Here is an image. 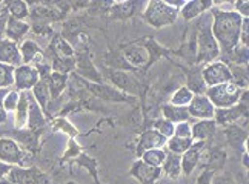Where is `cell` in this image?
<instances>
[{"label":"cell","instance_id":"ee69618b","mask_svg":"<svg viewBox=\"0 0 249 184\" xmlns=\"http://www.w3.org/2000/svg\"><path fill=\"white\" fill-rule=\"evenodd\" d=\"M213 184H237V181L234 177L228 175V173L215 172L214 177H213Z\"/></svg>","mask_w":249,"mask_h":184},{"label":"cell","instance_id":"4316f807","mask_svg":"<svg viewBox=\"0 0 249 184\" xmlns=\"http://www.w3.org/2000/svg\"><path fill=\"white\" fill-rule=\"evenodd\" d=\"M31 95H33V99L37 101V104L40 106L43 114L48 115V106H50V103H51V94H50V89H48L46 79L39 80V83L33 88Z\"/></svg>","mask_w":249,"mask_h":184},{"label":"cell","instance_id":"ffe728a7","mask_svg":"<svg viewBox=\"0 0 249 184\" xmlns=\"http://www.w3.org/2000/svg\"><path fill=\"white\" fill-rule=\"evenodd\" d=\"M217 123L214 120H197L194 124H191V137L193 141L208 143L217 132Z\"/></svg>","mask_w":249,"mask_h":184},{"label":"cell","instance_id":"52a82bcc","mask_svg":"<svg viewBox=\"0 0 249 184\" xmlns=\"http://www.w3.org/2000/svg\"><path fill=\"white\" fill-rule=\"evenodd\" d=\"M143 42V40H142ZM140 40L131 42L128 45H123L120 48V52L124 57V60L129 63L132 69H139V67H146L151 63V57L148 52V48L145 43Z\"/></svg>","mask_w":249,"mask_h":184},{"label":"cell","instance_id":"7a4b0ae2","mask_svg":"<svg viewBox=\"0 0 249 184\" xmlns=\"http://www.w3.org/2000/svg\"><path fill=\"white\" fill-rule=\"evenodd\" d=\"M196 33H197V57L196 65L203 66L206 63L215 62L220 59V48L215 38L211 33V14H203L196 20Z\"/></svg>","mask_w":249,"mask_h":184},{"label":"cell","instance_id":"8992f818","mask_svg":"<svg viewBox=\"0 0 249 184\" xmlns=\"http://www.w3.org/2000/svg\"><path fill=\"white\" fill-rule=\"evenodd\" d=\"M202 79L208 89L213 88V86L231 82V71H229V66L226 63L215 60L202 66Z\"/></svg>","mask_w":249,"mask_h":184},{"label":"cell","instance_id":"5bb4252c","mask_svg":"<svg viewBox=\"0 0 249 184\" xmlns=\"http://www.w3.org/2000/svg\"><path fill=\"white\" fill-rule=\"evenodd\" d=\"M85 84L88 86V89L97 95L99 99L105 100V101H111V103H116V101H134V97H129L126 94H123L120 91H117L116 88H109V86L103 84V83H88L85 82Z\"/></svg>","mask_w":249,"mask_h":184},{"label":"cell","instance_id":"277c9868","mask_svg":"<svg viewBox=\"0 0 249 184\" xmlns=\"http://www.w3.org/2000/svg\"><path fill=\"white\" fill-rule=\"evenodd\" d=\"M242 92H243L242 89H238L232 82H229V83L208 88L205 95L213 103L215 109H226V108H232V106L238 103Z\"/></svg>","mask_w":249,"mask_h":184},{"label":"cell","instance_id":"2e32d148","mask_svg":"<svg viewBox=\"0 0 249 184\" xmlns=\"http://www.w3.org/2000/svg\"><path fill=\"white\" fill-rule=\"evenodd\" d=\"M165 146H166V138L151 128V129H146V131L142 132L136 152H137V157L140 158L143 152H146L149 149H161Z\"/></svg>","mask_w":249,"mask_h":184},{"label":"cell","instance_id":"4dcf8cb0","mask_svg":"<svg viewBox=\"0 0 249 184\" xmlns=\"http://www.w3.org/2000/svg\"><path fill=\"white\" fill-rule=\"evenodd\" d=\"M50 52L53 57H75V51H74L72 45L60 35L54 37L51 40Z\"/></svg>","mask_w":249,"mask_h":184},{"label":"cell","instance_id":"e0dca14e","mask_svg":"<svg viewBox=\"0 0 249 184\" xmlns=\"http://www.w3.org/2000/svg\"><path fill=\"white\" fill-rule=\"evenodd\" d=\"M31 31V23L28 20H17V18L9 17L6 18V25H5V38L11 40L14 43H22L25 35Z\"/></svg>","mask_w":249,"mask_h":184},{"label":"cell","instance_id":"8fae6325","mask_svg":"<svg viewBox=\"0 0 249 184\" xmlns=\"http://www.w3.org/2000/svg\"><path fill=\"white\" fill-rule=\"evenodd\" d=\"M188 114L193 120H214L215 108L208 100L205 94L194 95L191 103L188 104Z\"/></svg>","mask_w":249,"mask_h":184},{"label":"cell","instance_id":"603a6c76","mask_svg":"<svg viewBox=\"0 0 249 184\" xmlns=\"http://www.w3.org/2000/svg\"><path fill=\"white\" fill-rule=\"evenodd\" d=\"M202 157H206V169L208 170H213V172H217L223 167V164L226 161V153L222 148H218V146H213V148H208V143H206V146L203 149V153H202Z\"/></svg>","mask_w":249,"mask_h":184},{"label":"cell","instance_id":"7402d4cb","mask_svg":"<svg viewBox=\"0 0 249 184\" xmlns=\"http://www.w3.org/2000/svg\"><path fill=\"white\" fill-rule=\"evenodd\" d=\"M28 111H30V92H20L17 108L13 112V126H14L16 131L26 129Z\"/></svg>","mask_w":249,"mask_h":184},{"label":"cell","instance_id":"e575fe53","mask_svg":"<svg viewBox=\"0 0 249 184\" xmlns=\"http://www.w3.org/2000/svg\"><path fill=\"white\" fill-rule=\"evenodd\" d=\"M165 158H166V149L161 148V149H149L146 152H143L139 160L149 164V166H152V167L161 169V164H163Z\"/></svg>","mask_w":249,"mask_h":184},{"label":"cell","instance_id":"60d3db41","mask_svg":"<svg viewBox=\"0 0 249 184\" xmlns=\"http://www.w3.org/2000/svg\"><path fill=\"white\" fill-rule=\"evenodd\" d=\"M174 126H176V124L169 123L168 120L160 118V120H156V121H154V124H152V129L157 131L160 135H163V137L168 140V138L172 137V134H174Z\"/></svg>","mask_w":249,"mask_h":184},{"label":"cell","instance_id":"484cf974","mask_svg":"<svg viewBox=\"0 0 249 184\" xmlns=\"http://www.w3.org/2000/svg\"><path fill=\"white\" fill-rule=\"evenodd\" d=\"M186 79H188V83L185 86L194 95L206 92V86H205L203 79H202V66L194 65L193 67H191V71H188Z\"/></svg>","mask_w":249,"mask_h":184},{"label":"cell","instance_id":"ab89813d","mask_svg":"<svg viewBox=\"0 0 249 184\" xmlns=\"http://www.w3.org/2000/svg\"><path fill=\"white\" fill-rule=\"evenodd\" d=\"M18 97H20V92H17L16 89H8L5 97H3V109L6 114H13L17 108L18 103Z\"/></svg>","mask_w":249,"mask_h":184},{"label":"cell","instance_id":"836d02e7","mask_svg":"<svg viewBox=\"0 0 249 184\" xmlns=\"http://www.w3.org/2000/svg\"><path fill=\"white\" fill-rule=\"evenodd\" d=\"M231 71V82L238 89L248 91V66L242 65H228Z\"/></svg>","mask_w":249,"mask_h":184},{"label":"cell","instance_id":"74e56055","mask_svg":"<svg viewBox=\"0 0 249 184\" xmlns=\"http://www.w3.org/2000/svg\"><path fill=\"white\" fill-rule=\"evenodd\" d=\"M193 143H194L193 138H178V137H174V135H172L171 138L166 140L165 149L172 152V153L181 155V153H185L191 146H193Z\"/></svg>","mask_w":249,"mask_h":184},{"label":"cell","instance_id":"30bf717a","mask_svg":"<svg viewBox=\"0 0 249 184\" xmlns=\"http://www.w3.org/2000/svg\"><path fill=\"white\" fill-rule=\"evenodd\" d=\"M111 83L116 86V89L126 94L129 97H134L140 92V83L139 80L134 77L132 72L129 71H116V69H109L108 72Z\"/></svg>","mask_w":249,"mask_h":184},{"label":"cell","instance_id":"8d00e7d4","mask_svg":"<svg viewBox=\"0 0 249 184\" xmlns=\"http://www.w3.org/2000/svg\"><path fill=\"white\" fill-rule=\"evenodd\" d=\"M193 97H194V94L191 92L186 86H178L169 97V104L180 106V108H188V104L191 103V100H193Z\"/></svg>","mask_w":249,"mask_h":184},{"label":"cell","instance_id":"f1b7e54d","mask_svg":"<svg viewBox=\"0 0 249 184\" xmlns=\"http://www.w3.org/2000/svg\"><path fill=\"white\" fill-rule=\"evenodd\" d=\"M46 83H48V89H50V94H51V100H55L62 95V92L66 88V84H68V75L51 71V74L48 75V79H46Z\"/></svg>","mask_w":249,"mask_h":184},{"label":"cell","instance_id":"c3c4849f","mask_svg":"<svg viewBox=\"0 0 249 184\" xmlns=\"http://www.w3.org/2000/svg\"><path fill=\"white\" fill-rule=\"evenodd\" d=\"M5 8V2H0V9H3Z\"/></svg>","mask_w":249,"mask_h":184},{"label":"cell","instance_id":"cb8c5ba5","mask_svg":"<svg viewBox=\"0 0 249 184\" xmlns=\"http://www.w3.org/2000/svg\"><path fill=\"white\" fill-rule=\"evenodd\" d=\"M46 115L43 114V111L40 109V106L37 104V101L33 99V95L30 92V111H28V123H26V129L36 132L42 129L45 123H46Z\"/></svg>","mask_w":249,"mask_h":184},{"label":"cell","instance_id":"9a60e30c","mask_svg":"<svg viewBox=\"0 0 249 184\" xmlns=\"http://www.w3.org/2000/svg\"><path fill=\"white\" fill-rule=\"evenodd\" d=\"M214 2H211V0H186L185 5L178 11V16L183 17V20L186 22H193L197 20L200 16L211 11Z\"/></svg>","mask_w":249,"mask_h":184},{"label":"cell","instance_id":"ba28073f","mask_svg":"<svg viewBox=\"0 0 249 184\" xmlns=\"http://www.w3.org/2000/svg\"><path fill=\"white\" fill-rule=\"evenodd\" d=\"M26 153L11 137H0V161L9 166H23Z\"/></svg>","mask_w":249,"mask_h":184},{"label":"cell","instance_id":"9c48e42d","mask_svg":"<svg viewBox=\"0 0 249 184\" xmlns=\"http://www.w3.org/2000/svg\"><path fill=\"white\" fill-rule=\"evenodd\" d=\"M40 74L37 67L31 65H20L14 67V82L13 86L17 92H31L34 86L39 83Z\"/></svg>","mask_w":249,"mask_h":184},{"label":"cell","instance_id":"bcb514c9","mask_svg":"<svg viewBox=\"0 0 249 184\" xmlns=\"http://www.w3.org/2000/svg\"><path fill=\"white\" fill-rule=\"evenodd\" d=\"M6 91L8 89H0V124L6 123V120H8V114L3 109V97H5Z\"/></svg>","mask_w":249,"mask_h":184},{"label":"cell","instance_id":"f546056e","mask_svg":"<svg viewBox=\"0 0 249 184\" xmlns=\"http://www.w3.org/2000/svg\"><path fill=\"white\" fill-rule=\"evenodd\" d=\"M5 9L9 17L17 18V20H26L30 17V5L23 0H6Z\"/></svg>","mask_w":249,"mask_h":184},{"label":"cell","instance_id":"7bdbcfd3","mask_svg":"<svg viewBox=\"0 0 249 184\" xmlns=\"http://www.w3.org/2000/svg\"><path fill=\"white\" fill-rule=\"evenodd\" d=\"M232 5H234L232 11H235L243 18H249V2L248 0H238V2H234Z\"/></svg>","mask_w":249,"mask_h":184},{"label":"cell","instance_id":"83f0119b","mask_svg":"<svg viewBox=\"0 0 249 184\" xmlns=\"http://www.w3.org/2000/svg\"><path fill=\"white\" fill-rule=\"evenodd\" d=\"M161 114H163V118L168 120L172 124H178V123H186L191 120L188 108H180V106H172L169 103L163 104L161 108Z\"/></svg>","mask_w":249,"mask_h":184},{"label":"cell","instance_id":"4fadbf2b","mask_svg":"<svg viewBox=\"0 0 249 184\" xmlns=\"http://www.w3.org/2000/svg\"><path fill=\"white\" fill-rule=\"evenodd\" d=\"M205 146H206V143L194 141L193 146H191L185 153H181V175H185V177L193 175L194 170L200 164V158H202Z\"/></svg>","mask_w":249,"mask_h":184},{"label":"cell","instance_id":"f6af8a7d","mask_svg":"<svg viewBox=\"0 0 249 184\" xmlns=\"http://www.w3.org/2000/svg\"><path fill=\"white\" fill-rule=\"evenodd\" d=\"M214 173H215V172L205 169V170L198 175V178L196 180V184H213V177H214Z\"/></svg>","mask_w":249,"mask_h":184},{"label":"cell","instance_id":"6da1fadb","mask_svg":"<svg viewBox=\"0 0 249 184\" xmlns=\"http://www.w3.org/2000/svg\"><path fill=\"white\" fill-rule=\"evenodd\" d=\"M211 33L220 48V62L231 63V55L235 48L240 45V33L243 17L232 9L211 8Z\"/></svg>","mask_w":249,"mask_h":184},{"label":"cell","instance_id":"ac0fdd59","mask_svg":"<svg viewBox=\"0 0 249 184\" xmlns=\"http://www.w3.org/2000/svg\"><path fill=\"white\" fill-rule=\"evenodd\" d=\"M18 51H20L22 65L37 66L42 62H45L43 50L39 46V43H36L34 40H23L18 45Z\"/></svg>","mask_w":249,"mask_h":184},{"label":"cell","instance_id":"1f68e13d","mask_svg":"<svg viewBox=\"0 0 249 184\" xmlns=\"http://www.w3.org/2000/svg\"><path fill=\"white\" fill-rule=\"evenodd\" d=\"M137 2H112L111 9V17L117 18V20H126L129 18L137 9Z\"/></svg>","mask_w":249,"mask_h":184},{"label":"cell","instance_id":"d6986e66","mask_svg":"<svg viewBox=\"0 0 249 184\" xmlns=\"http://www.w3.org/2000/svg\"><path fill=\"white\" fill-rule=\"evenodd\" d=\"M75 71L79 72V75L83 80H91L92 83H102L103 79L100 72L97 71V67L94 66L91 59L86 54H79L75 57Z\"/></svg>","mask_w":249,"mask_h":184},{"label":"cell","instance_id":"d4e9b609","mask_svg":"<svg viewBox=\"0 0 249 184\" xmlns=\"http://www.w3.org/2000/svg\"><path fill=\"white\" fill-rule=\"evenodd\" d=\"M161 175L171 180H177L181 177V155L166 151V158L161 164Z\"/></svg>","mask_w":249,"mask_h":184},{"label":"cell","instance_id":"d6a6232c","mask_svg":"<svg viewBox=\"0 0 249 184\" xmlns=\"http://www.w3.org/2000/svg\"><path fill=\"white\" fill-rule=\"evenodd\" d=\"M50 67L53 72L68 75L75 69V57H53Z\"/></svg>","mask_w":249,"mask_h":184},{"label":"cell","instance_id":"f35d334b","mask_svg":"<svg viewBox=\"0 0 249 184\" xmlns=\"http://www.w3.org/2000/svg\"><path fill=\"white\" fill-rule=\"evenodd\" d=\"M14 82V67L0 63V89H9Z\"/></svg>","mask_w":249,"mask_h":184},{"label":"cell","instance_id":"7dc6e473","mask_svg":"<svg viewBox=\"0 0 249 184\" xmlns=\"http://www.w3.org/2000/svg\"><path fill=\"white\" fill-rule=\"evenodd\" d=\"M11 167L13 166H9V164H5V163L0 161V183H2L6 178L8 172H9V169H11Z\"/></svg>","mask_w":249,"mask_h":184},{"label":"cell","instance_id":"681fc988","mask_svg":"<svg viewBox=\"0 0 249 184\" xmlns=\"http://www.w3.org/2000/svg\"><path fill=\"white\" fill-rule=\"evenodd\" d=\"M66 184H77V183H74V181H70V183H66Z\"/></svg>","mask_w":249,"mask_h":184},{"label":"cell","instance_id":"3957f363","mask_svg":"<svg viewBox=\"0 0 249 184\" xmlns=\"http://www.w3.org/2000/svg\"><path fill=\"white\" fill-rule=\"evenodd\" d=\"M143 18L149 26L161 30L177 22L178 11L168 5L166 0H149L143 8Z\"/></svg>","mask_w":249,"mask_h":184},{"label":"cell","instance_id":"44dd1931","mask_svg":"<svg viewBox=\"0 0 249 184\" xmlns=\"http://www.w3.org/2000/svg\"><path fill=\"white\" fill-rule=\"evenodd\" d=\"M0 63L13 67L22 65V57L17 43L8 40V38H2L0 40Z\"/></svg>","mask_w":249,"mask_h":184},{"label":"cell","instance_id":"7c38bea8","mask_svg":"<svg viewBox=\"0 0 249 184\" xmlns=\"http://www.w3.org/2000/svg\"><path fill=\"white\" fill-rule=\"evenodd\" d=\"M129 175L136 178L140 184H156L161 178V169L152 167L149 164L137 160L132 163L129 169Z\"/></svg>","mask_w":249,"mask_h":184},{"label":"cell","instance_id":"b9f144b4","mask_svg":"<svg viewBox=\"0 0 249 184\" xmlns=\"http://www.w3.org/2000/svg\"><path fill=\"white\" fill-rule=\"evenodd\" d=\"M174 137H178V138H193L191 137V123L186 121V123H178L174 126Z\"/></svg>","mask_w":249,"mask_h":184},{"label":"cell","instance_id":"d590c367","mask_svg":"<svg viewBox=\"0 0 249 184\" xmlns=\"http://www.w3.org/2000/svg\"><path fill=\"white\" fill-rule=\"evenodd\" d=\"M225 135H226V141H229L231 144H242V146H245L248 140V131L237 124L226 126Z\"/></svg>","mask_w":249,"mask_h":184},{"label":"cell","instance_id":"5b68a950","mask_svg":"<svg viewBox=\"0 0 249 184\" xmlns=\"http://www.w3.org/2000/svg\"><path fill=\"white\" fill-rule=\"evenodd\" d=\"M5 180L11 184H51L42 170L23 166H13Z\"/></svg>","mask_w":249,"mask_h":184}]
</instances>
